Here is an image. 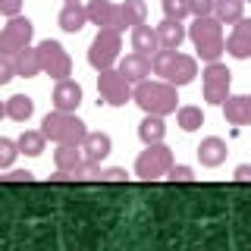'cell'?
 <instances>
[{"mask_svg": "<svg viewBox=\"0 0 251 251\" xmlns=\"http://www.w3.org/2000/svg\"><path fill=\"white\" fill-rule=\"evenodd\" d=\"M176 126L182 132H198L201 126H204V110L201 107H192V104L179 107L176 110Z\"/></svg>", "mask_w": 251, "mask_h": 251, "instance_id": "cell-27", "label": "cell"}, {"mask_svg": "<svg viewBox=\"0 0 251 251\" xmlns=\"http://www.w3.org/2000/svg\"><path fill=\"white\" fill-rule=\"evenodd\" d=\"M16 145H19V151L25 157H41L44 154V145H47V135L41 129H25L19 138H16Z\"/></svg>", "mask_w": 251, "mask_h": 251, "instance_id": "cell-24", "label": "cell"}, {"mask_svg": "<svg viewBox=\"0 0 251 251\" xmlns=\"http://www.w3.org/2000/svg\"><path fill=\"white\" fill-rule=\"evenodd\" d=\"M6 116V100H0V120Z\"/></svg>", "mask_w": 251, "mask_h": 251, "instance_id": "cell-40", "label": "cell"}, {"mask_svg": "<svg viewBox=\"0 0 251 251\" xmlns=\"http://www.w3.org/2000/svg\"><path fill=\"white\" fill-rule=\"evenodd\" d=\"M163 6V16H170V19H188L192 16V6H188V0H160Z\"/></svg>", "mask_w": 251, "mask_h": 251, "instance_id": "cell-29", "label": "cell"}, {"mask_svg": "<svg viewBox=\"0 0 251 251\" xmlns=\"http://www.w3.org/2000/svg\"><path fill=\"white\" fill-rule=\"evenodd\" d=\"M22 13V0H0V16L13 19V16Z\"/></svg>", "mask_w": 251, "mask_h": 251, "instance_id": "cell-37", "label": "cell"}, {"mask_svg": "<svg viewBox=\"0 0 251 251\" xmlns=\"http://www.w3.org/2000/svg\"><path fill=\"white\" fill-rule=\"evenodd\" d=\"M66 3H78V0H66Z\"/></svg>", "mask_w": 251, "mask_h": 251, "instance_id": "cell-41", "label": "cell"}, {"mask_svg": "<svg viewBox=\"0 0 251 251\" xmlns=\"http://www.w3.org/2000/svg\"><path fill=\"white\" fill-rule=\"evenodd\" d=\"M226 154H229V145H226L220 135L201 138V145H198V160H201V167H207V170L223 167V163H226Z\"/></svg>", "mask_w": 251, "mask_h": 251, "instance_id": "cell-12", "label": "cell"}, {"mask_svg": "<svg viewBox=\"0 0 251 251\" xmlns=\"http://www.w3.org/2000/svg\"><path fill=\"white\" fill-rule=\"evenodd\" d=\"M82 154H85V160H91V163H104L110 151H113V138L107 135V132H88V135L82 138Z\"/></svg>", "mask_w": 251, "mask_h": 251, "instance_id": "cell-14", "label": "cell"}, {"mask_svg": "<svg viewBox=\"0 0 251 251\" xmlns=\"http://www.w3.org/2000/svg\"><path fill=\"white\" fill-rule=\"evenodd\" d=\"M132 100H135L145 113H154V116H170V113L179 110L176 85H170L167 78H160V82H151V78L138 82L135 88H132Z\"/></svg>", "mask_w": 251, "mask_h": 251, "instance_id": "cell-1", "label": "cell"}, {"mask_svg": "<svg viewBox=\"0 0 251 251\" xmlns=\"http://www.w3.org/2000/svg\"><path fill=\"white\" fill-rule=\"evenodd\" d=\"M31 113H35V100L28 98V94H13V98H6V116L16 123H25L31 120Z\"/></svg>", "mask_w": 251, "mask_h": 251, "instance_id": "cell-25", "label": "cell"}, {"mask_svg": "<svg viewBox=\"0 0 251 251\" xmlns=\"http://www.w3.org/2000/svg\"><path fill=\"white\" fill-rule=\"evenodd\" d=\"M195 75H198V60L192 57V53H179L176 50V60H173V69L167 75L170 85H176V88H182V85H192Z\"/></svg>", "mask_w": 251, "mask_h": 251, "instance_id": "cell-17", "label": "cell"}, {"mask_svg": "<svg viewBox=\"0 0 251 251\" xmlns=\"http://www.w3.org/2000/svg\"><path fill=\"white\" fill-rule=\"evenodd\" d=\"M232 179L235 182H251V163H239L232 173Z\"/></svg>", "mask_w": 251, "mask_h": 251, "instance_id": "cell-38", "label": "cell"}, {"mask_svg": "<svg viewBox=\"0 0 251 251\" xmlns=\"http://www.w3.org/2000/svg\"><path fill=\"white\" fill-rule=\"evenodd\" d=\"M50 182H75V176H73V173H69V170H53L50 173Z\"/></svg>", "mask_w": 251, "mask_h": 251, "instance_id": "cell-39", "label": "cell"}, {"mask_svg": "<svg viewBox=\"0 0 251 251\" xmlns=\"http://www.w3.org/2000/svg\"><path fill=\"white\" fill-rule=\"evenodd\" d=\"M170 182H195V170L188 163H173L170 173H167Z\"/></svg>", "mask_w": 251, "mask_h": 251, "instance_id": "cell-32", "label": "cell"}, {"mask_svg": "<svg viewBox=\"0 0 251 251\" xmlns=\"http://www.w3.org/2000/svg\"><path fill=\"white\" fill-rule=\"evenodd\" d=\"M116 69H120L132 85H138V82H145V78L151 75V57H148V53L132 50V53H126V57H120Z\"/></svg>", "mask_w": 251, "mask_h": 251, "instance_id": "cell-13", "label": "cell"}, {"mask_svg": "<svg viewBox=\"0 0 251 251\" xmlns=\"http://www.w3.org/2000/svg\"><path fill=\"white\" fill-rule=\"evenodd\" d=\"M129 173L123 167H100V182H126Z\"/></svg>", "mask_w": 251, "mask_h": 251, "instance_id": "cell-33", "label": "cell"}, {"mask_svg": "<svg viewBox=\"0 0 251 251\" xmlns=\"http://www.w3.org/2000/svg\"><path fill=\"white\" fill-rule=\"evenodd\" d=\"M214 16L223 25H235L245 16V0H214Z\"/></svg>", "mask_w": 251, "mask_h": 251, "instance_id": "cell-23", "label": "cell"}, {"mask_svg": "<svg viewBox=\"0 0 251 251\" xmlns=\"http://www.w3.org/2000/svg\"><path fill=\"white\" fill-rule=\"evenodd\" d=\"M31 38H35V25H31L28 16H13V19H6V25L0 28V53L3 57H16L19 50H25L31 44Z\"/></svg>", "mask_w": 251, "mask_h": 251, "instance_id": "cell-8", "label": "cell"}, {"mask_svg": "<svg viewBox=\"0 0 251 251\" xmlns=\"http://www.w3.org/2000/svg\"><path fill=\"white\" fill-rule=\"evenodd\" d=\"M188 38H192L195 50H198L201 60L214 63L223 57L226 50V38H223V22L217 16H198V19L188 25Z\"/></svg>", "mask_w": 251, "mask_h": 251, "instance_id": "cell-2", "label": "cell"}, {"mask_svg": "<svg viewBox=\"0 0 251 251\" xmlns=\"http://www.w3.org/2000/svg\"><path fill=\"white\" fill-rule=\"evenodd\" d=\"M57 25L66 31V35H78L85 25H88V10L82 3H63V10L57 16Z\"/></svg>", "mask_w": 251, "mask_h": 251, "instance_id": "cell-18", "label": "cell"}, {"mask_svg": "<svg viewBox=\"0 0 251 251\" xmlns=\"http://www.w3.org/2000/svg\"><path fill=\"white\" fill-rule=\"evenodd\" d=\"M82 160H85V154H82V148H78V145H57V151H53V163H57L60 170L73 173Z\"/></svg>", "mask_w": 251, "mask_h": 251, "instance_id": "cell-26", "label": "cell"}, {"mask_svg": "<svg viewBox=\"0 0 251 251\" xmlns=\"http://www.w3.org/2000/svg\"><path fill=\"white\" fill-rule=\"evenodd\" d=\"M13 78H16V63H13V57H3V53H0V85L13 82Z\"/></svg>", "mask_w": 251, "mask_h": 251, "instance_id": "cell-35", "label": "cell"}, {"mask_svg": "<svg viewBox=\"0 0 251 251\" xmlns=\"http://www.w3.org/2000/svg\"><path fill=\"white\" fill-rule=\"evenodd\" d=\"M38 57H41V73L50 75V78H69L73 73V57L66 53V47L60 41H53V38H44L41 44H38Z\"/></svg>", "mask_w": 251, "mask_h": 251, "instance_id": "cell-9", "label": "cell"}, {"mask_svg": "<svg viewBox=\"0 0 251 251\" xmlns=\"http://www.w3.org/2000/svg\"><path fill=\"white\" fill-rule=\"evenodd\" d=\"M50 104H53V110H66V113H75L78 104H82V85L73 82V78H60V82L53 85Z\"/></svg>", "mask_w": 251, "mask_h": 251, "instance_id": "cell-10", "label": "cell"}, {"mask_svg": "<svg viewBox=\"0 0 251 251\" xmlns=\"http://www.w3.org/2000/svg\"><path fill=\"white\" fill-rule=\"evenodd\" d=\"M31 179H35V173L31 170H6L3 176H0V182H31Z\"/></svg>", "mask_w": 251, "mask_h": 251, "instance_id": "cell-34", "label": "cell"}, {"mask_svg": "<svg viewBox=\"0 0 251 251\" xmlns=\"http://www.w3.org/2000/svg\"><path fill=\"white\" fill-rule=\"evenodd\" d=\"M173 151L163 141H157V145H145V151L138 154L135 160V176L145 179V182H157V179H167V173L173 167Z\"/></svg>", "mask_w": 251, "mask_h": 251, "instance_id": "cell-4", "label": "cell"}, {"mask_svg": "<svg viewBox=\"0 0 251 251\" xmlns=\"http://www.w3.org/2000/svg\"><path fill=\"white\" fill-rule=\"evenodd\" d=\"M85 10H88V22H91V25L120 31V3H113V0H91ZM120 35H123V31H120Z\"/></svg>", "mask_w": 251, "mask_h": 251, "instance_id": "cell-11", "label": "cell"}, {"mask_svg": "<svg viewBox=\"0 0 251 251\" xmlns=\"http://www.w3.org/2000/svg\"><path fill=\"white\" fill-rule=\"evenodd\" d=\"M13 63H16V75H22V78L41 75V57H38V47H25V50H19L13 57Z\"/></svg>", "mask_w": 251, "mask_h": 251, "instance_id": "cell-22", "label": "cell"}, {"mask_svg": "<svg viewBox=\"0 0 251 251\" xmlns=\"http://www.w3.org/2000/svg\"><path fill=\"white\" fill-rule=\"evenodd\" d=\"M73 176H75V182H94V179H100V163L82 160V163L73 170Z\"/></svg>", "mask_w": 251, "mask_h": 251, "instance_id": "cell-31", "label": "cell"}, {"mask_svg": "<svg viewBox=\"0 0 251 251\" xmlns=\"http://www.w3.org/2000/svg\"><path fill=\"white\" fill-rule=\"evenodd\" d=\"M41 132L47 135V141L53 145H82V138L88 135L85 123L78 120L75 113H66V110H53L41 120Z\"/></svg>", "mask_w": 251, "mask_h": 251, "instance_id": "cell-3", "label": "cell"}, {"mask_svg": "<svg viewBox=\"0 0 251 251\" xmlns=\"http://www.w3.org/2000/svg\"><path fill=\"white\" fill-rule=\"evenodd\" d=\"M138 138H141V145H157V141L167 138V123H163V116L145 113V120L138 123Z\"/></svg>", "mask_w": 251, "mask_h": 251, "instance_id": "cell-20", "label": "cell"}, {"mask_svg": "<svg viewBox=\"0 0 251 251\" xmlns=\"http://www.w3.org/2000/svg\"><path fill=\"white\" fill-rule=\"evenodd\" d=\"M223 116L229 126H251V94H229L223 100Z\"/></svg>", "mask_w": 251, "mask_h": 251, "instance_id": "cell-15", "label": "cell"}, {"mask_svg": "<svg viewBox=\"0 0 251 251\" xmlns=\"http://www.w3.org/2000/svg\"><path fill=\"white\" fill-rule=\"evenodd\" d=\"M120 50H123V38L116 28H98L94 41L88 44V63L94 69H110L120 63Z\"/></svg>", "mask_w": 251, "mask_h": 251, "instance_id": "cell-6", "label": "cell"}, {"mask_svg": "<svg viewBox=\"0 0 251 251\" xmlns=\"http://www.w3.org/2000/svg\"><path fill=\"white\" fill-rule=\"evenodd\" d=\"M157 28V38H160V47H167V50H179L182 41L188 38V28L182 25V19H170V16H163L160 25Z\"/></svg>", "mask_w": 251, "mask_h": 251, "instance_id": "cell-16", "label": "cell"}, {"mask_svg": "<svg viewBox=\"0 0 251 251\" xmlns=\"http://www.w3.org/2000/svg\"><path fill=\"white\" fill-rule=\"evenodd\" d=\"M19 154L22 151H19V145H16L13 138H0V170H10Z\"/></svg>", "mask_w": 251, "mask_h": 251, "instance_id": "cell-30", "label": "cell"}, {"mask_svg": "<svg viewBox=\"0 0 251 251\" xmlns=\"http://www.w3.org/2000/svg\"><path fill=\"white\" fill-rule=\"evenodd\" d=\"M188 6H192L195 19L198 16H214V0H188Z\"/></svg>", "mask_w": 251, "mask_h": 251, "instance_id": "cell-36", "label": "cell"}, {"mask_svg": "<svg viewBox=\"0 0 251 251\" xmlns=\"http://www.w3.org/2000/svg\"><path fill=\"white\" fill-rule=\"evenodd\" d=\"M132 50L148 53V57L160 50V38H157V28H151L148 22H141V25H132Z\"/></svg>", "mask_w": 251, "mask_h": 251, "instance_id": "cell-19", "label": "cell"}, {"mask_svg": "<svg viewBox=\"0 0 251 251\" xmlns=\"http://www.w3.org/2000/svg\"><path fill=\"white\" fill-rule=\"evenodd\" d=\"M145 19H148L145 0H123L120 3V31L132 28V25H141Z\"/></svg>", "mask_w": 251, "mask_h": 251, "instance_id": "cell-21", "label": "cell"}, {"mask_svg": "<svg viewBox=\"0 0 251 251\" xmlns=\"http://www.w3.org/2000/svg\"><path fill=\"white\" fill-rule=\"evenodd\" d=\"M132 88H135V85H132L116 66L98 73V98L104 100L107 107H126L132 100Z\"/></svg>", "mask_w": 251, "mask_h": 251, "instance_id": "cell-7", "label": "cell"}, {"mask_svg": "<svg viewBox=\"0 0 251 251\" xmlns=\"http://www.w3.org/2000/svg\"><path fill=\"white\" fill-rule=\"evenodd\" d=\"M245 3H251V0H245Z\"/></svg>", "mask_w": 251, "mask_h": 251, "instance_id": "cell-42", "label": "cell"}, {"mask_svg": "<svg viewBox=\"0 0 251 251\" xmlns=\"http://www.w3.org/2000/svg\"><path fill=\"white\" fill-rule=\"evenodd\" d=\"M201 94H204L207 104L223 107V100L232 94V73H229L226 63L214 60V63L204 66V73H201Z\"/></svg>", "mask_w": 251, "mask_h": 251, "instance_id": "cell-5", "label": "cell"}, {"mask_svg": "<svg viewBox=\"0 0 251 251\" xmlns=\"http://www.w3.org/2000/svg\"><path fill=\"white\" fill-rule=\"evenodd\" d=\"M226 53H229V57H235V60H248V57H251V35L232 28V35L226 38Z\"/></svg>", "mask_w": 251, "mask_h": 251, "instance_id": "cell-28", "label": "cell"}]
</instances>
